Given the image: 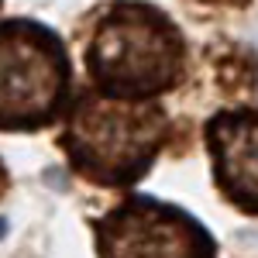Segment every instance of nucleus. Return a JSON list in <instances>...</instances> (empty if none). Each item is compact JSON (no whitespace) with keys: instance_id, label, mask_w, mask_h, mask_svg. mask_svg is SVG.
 <instances>
[{"instance_id":"f03ea898","label":"nucleus","mask_w":258,"mask_h":258,"mask_svg":"<svg viewBox=\"0 0 258 258\" xmlns=\"http://www.w3.org/2000/svg\"><path fill=\"white\" fill-rule=\"evenodd\" d=\"M169 127V114L155 100H114L86 90L66 114L59 145L69 165L93 186L127 189L152 172Z\"/></svg>"},{"instance_id":"39448f33","label":"nucleus","mask_w":258,"mask_h":258,"mask_svg":"<svg viewBox=\"0 0 258 258\" xmlns=\"http://www.w3.org/2000/svg\"><path fill=\"white\" fill-rule=\"evenodd\" d=\"M203 141L224 200L241 214L258 217V107L217 110L203 124Z\"/></svg>"},{"instance_id":"20e7f679","label":"nucleus","mask_w":258,"mask_h":258,"mask_svg":"<svg viewBox=\"0 0 258 258\" xmlns=\"http://www.w3.org/2000/svg\"><path fill=\"white\" fill-rule=\"evenodd\" d=\"M97 258H217V241L189 210L131 193L93 220Z\"/></svg>"},{"instance_id":"7ed1b4c3","label":"nucleus","mask_w":258,"mask_h":258,"mask_svg":"<svg viewBox=\"0 0 258 258\" xmlns=\"http://www.w3.org/2000/svg\"><path fill=\"white\" fill-rule=\"evenodd\" d=\"M73 107L66 41L41 21H0V131H41Z\"/></svg>"},{"instance_id":"0eeeda50","label":"nucleus","mask_w":258,"mask_h":258,"mask_svg":"<svg viewBox=\"0 0 258 258\" xmlns=\"http://www.w3.org/2000/svg\"><path fill=\"white\" fill-rule=\"evenodd\" d=\"M203 4H231V7H244L248 0H203Z\"/></svg>"},{"instance_id":"423d86ee","label":"nucleus","mask_w":258,"mask_h":258,"mask_svg":"<svg viewBox=\"0 0 258 258\" xmlns=\"http://www.w3.org/2000/svg\"><path fill=\"white\" fill-rule=\"evenodd\" d=\"M7 186H11V176H7V165H4V159H0V197L7 193Z\"/></svg>"},{"instance_id":"f257e3e1","label":"nucleus","mask_w":258,"mask_h":258,"mask_svg":"<svg viewBox=\"0 0 258 258\" xmlns=\"http://www.w3.org/2000/svg\"><path fill=\"white\" fill-rule=\"evenodd\" d=\"M93 90L114 100H155L186 73V38L176 21L148 0H114L86 45Z\"/></svg>"}]
</instances>
